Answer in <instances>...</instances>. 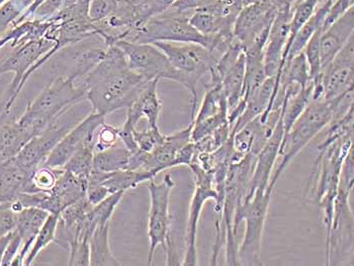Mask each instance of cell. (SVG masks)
Masks as SVG:
<instances>
[{
	"label": "cell",
	"mask_w": 354,
	"mask_h": 266,
	"mask_svg": "<svg viewBox=\"0 0 354 266\" xmlns=\"http://www.w3.org/2000/svg\"><path fill=\"white\" fill-rule=\"evenodd\" d=\"M229 123V108L222 84L212 80L205 84L200 110L192 120V140L196 142L213 134Z\"/></svg>",
	"instance_id": "14"
},
{
	"label": "cell",
	"mask_w": 354,
	"mask_h": 266,
	"mask_svg": "<svg viewBox=\"0 0 354 266\" xmlns=\"http://www.w3.org/2000/svg\"><path fill=\"white\" fill-rule=\"evenodd\" d=\"M172 65L198 84L213 70L218 57L205 46L196 43L156 42Z\"/></svg>",
	"instance_id": "13"
},
{
	"label": "cell",
	"mask_w": 354,
	"mask_h": 266,
	"mask_svg": "<svg viewBox=\"0 0 354 266\" xmlns=\"http://www.w3.org/2000/svg\"><path fill=\"white\" fill-rule=\"evenodd\" d=\"M292 8V3L281 6L270 28L268 40L264 47V66L268 77L277 75L281 68L286 44L290 37Z\"/></svg>",
	"instance_id": "18"
},
{
	"label": "cell",
	"mask_w": 354,
	"mask_h": 266,
	"mask_svg": "<svg viewBox=\"0 0 354 266\" xmlns=\"http://www.w3.org/2000/svg\"><path fill=\"white\" fill-rule=\"evenodd\" d=\"M63 169H53V167L41 165L35 170L30 176L26 193H50L54 189L59 176L62 173Z\"/></svg>",
	"instance_id": "33"
},
{
	"label": "cell",
	"mask_w": 354,
	"mask_h": 266,
	"mask_svg": "<svg viewBox=\"0 0 354 266\" xmlns=\"http://www.w3.org/2000/svg\"><path fill=\"white\" fill-rule=\"evenodd\" d=\"M189 167L194 174L196 187H194V195L189 205L187 235H185V252L181 265L196 266L198 265L196 238H198V223H200L203 209L207 200H214L215 213L218 217L222 211V204L214 183L213 176L205 172L196 163L192 162Z\"/></svg>",
	"instance_id": "11"
},
{
	"label": "cell",
	"mask_w": 354,
	"mask_h": 266,
	"mask_svg": "<svg viewBox=\"0 0 354 266\" xmlns=\"http://www.w3.org/2000/svg\"><path fill=\"white\" fill-rule=\"evenodd\" d=\"M56 45L51 39L44 37L38 40L28 42L14 48V51L0 61V75L12 72L14 79L8 87L3 104L0 106V112L10 113L17 95L27 84L30 69L41 58L46 55L50 59V52Z\"/></svg>",
	"instance_id": "10"
},
{
	"label": "cell",
	"mask_w": 354,
	"mask_h": 266,
	"mask_svg": "<svg viewBox=\"0 0 354 266\" xmlns=\"http://www.w3.org/2000/svg\"><path fill=\"white\" fill-rule=\"evenodd\" d=\"M272 191H255L254 195L244 200L234 216L233 228L237 234L238 227L245 223L243 241L238 248V260L240 265L261 266L262 238L264 226L270 209Z\"/></svg>",
	"instance_id": "8"
},
{
	"label": "cell",
	"mask_w": 354,
	"mask_h": 266,
	"mask_svg": "<svg viewBox=\"0 0 354 266\" xmlns=\"http://www.w3.org/2000/svg\"><path fill=\"white\" fill-rule=\"evenodd\" d=\"M12 204L0 202V238L14 231L17 213L12 209Z\"/></svg>",
	"instance_id": "37"
},
{
	"label": "cell",
	"mask_w": 354,
	"mask_h": 266,
	"mask_svg": "<svg viewBox=\"0 0 354 266\" xmlns=\"http://www.w3.org/2000/svg\"><path fill=\"white\" fill-rule=\"evenodd\" d=\"M174 187L176 182L169 173L164 175L161 182L157 183L154 178L148 182V191L150 195V210L148 217V265H152L155 251L158 246H162L165 252L166 265H176L174 245L170 239L171 217L169 211L170 193Z\"/></svg>",
	"instance_id": "9"
},
{
	"label": "cell",
	"mask_w": 354,
	"mask_h": 266,
	"mask_svg": "<svg viewBox=\"0 0 354 266\" xmlns=\"http://www.w3.org/2000/svg\"><path fill=\"white\" fill-rule=\"evenodd\" d=\"M64 6V0H45L43 3L37 8L32 15V19H48L53 17L57 12H60Z\"/></svg>",
	"instance_id": "39"
},
{
	"label": "cell",
	"mask_w": 354,
	"mask_h": 266,
	"mask_svg": "<svg viewBox=\"0 0 354 266\" xmlns=\"http://www.w3.org/2000/svg\"><path fill=\"white\" fill-rule=\"evenodd\" d=\"M354 0H334L328 10L324 23L322 25V30L329 27L336 19H339L341 15L345 14L349 8H353Z\"/></svg>",
	"instance_id": "38"
},
{
	"label": "cell",
	"mask_w": 354,
	"mask_h": 266,
	"mask_svg": "<svg viewBox=\"0 0 354 266\" xmlns=\"http://www.w3.org/2000/svg\"><path fill=\"white\" fill-rule=\"evenodd\" d=\"M217 1H222V0H203V1L201 2L200 6H202V4L213 3V2Z\"/></svg>",
	"instance_id": "41"
},
{
	"label": "cell",
	"mask_w": 354,
	"mask_h": 266,
	"mask_svg": "<svg viewBox=\"0 0 354 266\" xmlns=\"http://www.w3.org/2000/svg\"><path fill=\"white\" fill-rule=\"evenodd\" d=\"M354 8H349L339 19L329 27L323 30L320 35V56L322 72L339 53L345 44L353 36Z\"/></svg>",
	"instance_id": "22"
},
{
	"label": "cell",
	"mask_w": 354,
	"mask_h": 266,
	"mask_svg": "<svg viewBox=\"0 0 354 266\" xmlns=\"http://www.w3.org/2000/svg\"><path fill=\"white\" fill-rule=\"evenodd\" d=\"M93 145L85 146L69 159L63 169L87 182V178L93 170Z\"/></svg>",
	"instance_id": "31"
},
{
	"label": "cell",
	"mask_w": 354,
	"mask_h": 266,
	"mask_svg": "<svg viewBox=\"0 0 354 266\" xmlns=\"http://www.w3.org/2000/svg\"><path fill=\"white\" fill-rule=\"evenodd\" d=\"M59 216L55 213H50L47 220L39 231L38 235L32 242V247L26 257L24 265L30 266L34 263L35 259L40 255L44 249L48 247L50 244L56 242L57 229H58Z\"/></svg>",
	"instance_id": "30"
},
{
	"label": "cell",
	"mask_w": 354,
	"mask_h": 266,
	"mask_svg": "<svg viewBox=\"0 0 354 266\" xmlns=\"http://www.w3.org/2000/svg\"><path fill=\"white\" fill-rule=\"evenodd\" d=\"M147 80L130 69L124 52L109 46L104 58L80 84L93 112L108 115L132 104Z\"/></svg>",
	"instance_id": "1"
},
{
	"label": "cell",
	"mask_w": 354,
	"mask_h": 266,
	"mask_svg": "<svg viewBox=\"0 0 354 266\" xmlns=\"http://www.w3.org/2000/svg\"><path fill=\"white\" fill-rule=\"evenodd\" d=\"M121 0H91L89 4V19L93 23H100L111 17L119 8Z\"/></svg>",
	"instance_id": "35"
},
{
	"label": "cell",
	"mask_w": 354,
	"mask_h": 266,
	"mask_svg": "<svg viewBox=\"0 0 354 266\" xmlns=\"http://www.w3.org/2000/svg\"><path fill=\"white\" fill-rule=\"evenodd\" d=\"M283 135H285V131H283V120H281V115L272 136L260 150L259 153L257 155L254 169H253L246 200L254 195L255 191H266L268 189L275 161L279 156V148H281Z\"/></svg>",
	"instance_id": "20"
},
{
	"label": "cell",
	"mask_w": 354,
	"mask_h": 266,
	"mask_svg": "<svg viewBox=\"0 0 354 266\" xmlns=\"http://www.w3.org/2000/svg\"><path fill=\"white\" fill-rule=\"evenodd\" d=\"M32 174L15 157L0 162V202H14L26 193Z\"/></svg>",
	"instance_id": "26"
},
{
	"label": "cell",
	"mask_w": 354,
	"mask_h": 266,
	"mask_svg": "<svg viewBox=\"0 0 354 266\" xmlns=\"http://www.w3.org/2000/svg\"><path fill=\"white\" fill-rule=\"evenodd\" d=\"M353 89L333 99H312L288 133L283 135L279 148L281 161L272 172L268 189L273 191L277 180L288 169L297 155L310 143L319 133L322 132L336 117L345 115L353 108Z\"/></svg>",
	"instance_id": "2"
},
{
	"label": "cell",
	"mask_w": 354,
	"mask_h": 266,
	"mask_svg": "<svg viewBox=\"0 0 354 266\" xmlns=\"http://www.w3.org/2000/svg\"><path fill=\"white\" fill-rule=\"evenodd\" d=\"M104 123H106V115L93 111L77 125L70 129L68 132L62 137L43 165L53 167V169H63L78 150L85 146H95L96 132Z\"/></svg>",
	"instance_id": "15"
},
{
	"label": "cell",
	"mask_w": 354,
	"mask_h": 266,
	"mask_svg": "<svg viewBox=\"0 0 354 266\" xmlns=\"http://www.w3.org/2000/svg\"><path fill=\"white\" fill-rule=\"evenodd\" d=\"M87 182L63 169L54 189L50 191V213L60 215L70 205L86 196Z\"/></svg>",
	"instance_id": "25"
},
{
	"label": "cell",
	"mask_w": 354,
	"mask_h": 266,
	"mask_svg": "<svg viewBox=\"0 0 354 266\" xmlns=\"http://www.w3.org/2000/svg\"><path fill=\"white\" fill-rule=\"evenodd\" d=\"M133 137L136 142L138 149L150 153L159 144L162 143L165 136L160 132V129L147 126L144 130L133 129Z\"/></svg>",
	"instance_id": "34"
},
{
	"label": "cell",
	"mask_w": 354,
	"mask_h": 266,
	"mask_svg": "<svg viewBox=\"0 0 354 266\" xmlns=\"http://www.w3.org/2000/svg\"><path fill=\"white\" fill-rule=\"evenodd\" d=\"M295 1H296V0H295Z\"/></svg>",
	"instance_id": "42"
},
{
	"label": "cell",
	"mask_w": 354,
	"mask_h": 266,
	"mask_svg": "<svg viewBox=\"0 0 354 266\" xmlns=\"http://www.w3.org/2000/svg\"><path fill=\"white\" fill-rule=\"evenodd\" d=\"M10 236H12V232L0 238V265H1L2 258H3L4 252H6V246L10 242Z\"/></svg>",
	"instance_id": "40"
},
{
	"label": "cell",
	"mask_w": 354,
	"mask_h": 266,
	"mask_svg": "<svg viewBox=\"0 0 354 266\" xmlns=\"http://www.w3.org/2000/svg\"><path fill=\"white\" fill-rule=\"evenodd\" d=\"M281 8L274 0H266L246 6L238 15L234 25V38L245 48L261 35L270 32L273 19Z\"/></svg>",
	"instance_id": "16"
},
{
	"label": "cell",
	"mask_w": 354,
	"mask_h": 266,
	"mask_svg": "<svg viewBox=\"0 0 354 266\" xmlns=\"http://www.w3.org/2000/svg\"><path fill=\"white\" fill-rule=\"evenodd\" d=\"M192 123L187 128L164 137L150 153H147L143 170L158 174L164 170L174 169L180 165L189 164L196 156V148L192 140Z\"/></svg>",
	"instance_id": "12"
},
{
	"label": "cell",
	"mask_w": 354,
	"mask_h": 266,
	"mask_svg": "<svg viewBox=\"0 0 354 266\" xmlns=\"http://www.w3.org/2000/svg\"><path fill=\"white\" fill-rule=\"evenodd\" d=\"M49 215L48 211L38 208H23L17 211L14 231L21 238L23 247L12 261V266L24 265L32 242Z\"/></svg>",
	"instance_id": "24"
},
{
	"label": "cell",
	"mask_w": 354,
	"mask_h": 266,
	"mask_svg": "<svg viewBox=\"0 0 354 266\" xmlns=\"http://www.w3.org/2000/svg\"><path fill=\"white\" fill-rule=\"evenodd\" d=\"M176 1V0H142L139 3L133 4L127 0L126 15L131 32L141 27L150 17L171 8Z\"/></svg>",
	"instance_id": "28"
},
{
	"label": "cell",
	"mask_w": 354,
	"mask_h": 266,
	"mask_svg": "<svg viewBox=\"0 0 354 266\" xmlns=\"http://www.w3.org/2000/svg\"><path fill=\"white\" fill-rule=\"evenodd\" d=\"M69 130L65 126H59L55 122L38 136L30 139L15 158L23 169L30 174L34 173L35 170L45 163L55 146Z\"/></svg>",
	"instance_id": "19"
},
{
	"label": "cell",
	"mask_w": 354,
	"mask_h": 266,
	"mask_svg": "<svg viewBox=\"0 0 354 266\" xmlns=\"http://www.w3.org/2000/svg\"><path fill=\"white\" fill-rule=\"evenodd\" d=\"M131 152L124 147L121 141L115 145L95 152L93 169L102 172H113L128 169Z\"/></svg>",
	"instance_id": "29"
},
{
	"label": "cell",
	"mask_w": 354,
	"mask_h": 266,
	"mask_svg": "<svg viewBox=\"0 0 354 266\" xmlns=\"http://www.w3.org/2000/svg\"><path fill=\"white\" fill-rule=\"evenodd\" d=\"M109 47V46H108ZM108 47H88L76 56V63L68 76L74 80L84 77L102 61Z\"/></svg>",
	"instance_id": "32"
},
{
	"label": "cell",
	"mask_w": 354,
	"mask_h": 266,
	"mask_svg": "<svg viewBox=\"0 0 354 266\" xmlns=\"http://www.w3.org/2000/svg\"><path fill=\"white\" fill-rule=\"evenodd\" d=\"M323 99H333L353 88L354 35L322 72Z\"/></svg>",
	"instance_id": "17"
},
{
	"label": "cell",
	"mask_w": 354,
	"mask_h": 266,
	"mask_svg": "<svg viewBox=\"0 0 354 266\" xmlns=\"http://www.w3.org/2000/svg\"><path fill=\"white\" fill-rule=\"evenodd\" d=\"M189 12L168 8L165 12L150 17L141 27L129 32L124 40L142 44L196 43L213 52V40L192 27Z\"/></svg>",
	"instance_id": "7"
},
{
	"label": "cell",
	"mask_w": 354,
	"mask_h": 266,
	"mask_svg": "<svg viewBox=\"0 0 354 266\" xmlns=\"http://www.w3.org/2000/svg\"><path fill=\"white\" fill-rule=\"evenodd\" d=\"M109 225H98L89 239V266L121 265L109 245Z\"/></svg>",
	"instance_id": "27"
},
{
	"label": "cell",
	"mask_w": 354,
	"mask_h": 266,
	"mask_svg": "<svg viewBox=\"0 0 354 266\" xmlns=\"http://www.w3.org/2000/svg\"><path fill=\"white\" fill-rule=\"evenodd\" d=\"M159 80H151L140 91L129 108H127L126 125L137 128L142 119L147 121V126L159 128V117L162 111V102L157 93Z\"/></svg>",
	"instance_id": "23"
},
{
	"label": "cell",
	"mask_w": 354,
	"mask_h": 266,
	"mask_svg": "<svg viewBox=\"0 0 354 266\" xmlns=\"http://www.w3.org/2000/svg\"><path fill=\"white\" fill-rule=\"evenodd\" d=\"M353 180L354 159L353 149H351L341 170L331 228L326 235L327 265H339L353 253V215L349 205Z\"/></svg>",
	"instance_id": "5"
},
{
	"label": "cell",
	"mask_w": 354,
	"mask_h": 266,
	"mask_svg": "<svg viewBox=\"0 0 354 266\" xmlns=\"http://www.w3.org/2000/svg\"><path fill=\"white\" fill-rule=\"evenodd\" d=\"M156 174L144 170H118L113 172H102L93 169L87 180V187H95L102 196L108 198L113 193L136 189L138 185L149 182L156 178Z\"/></svg>",
	"instance_id": "21"
},
{
	"label": "cell",
	"mask_w": 354,
	"mask_h": 266,
	"mask_svg": "<svg viewBox=\"0 0 354 266\" xmlns=\"http://www.w3.org/2000/svg\"><path fill=\"white\" fill-rule=\"evenodd\" d=\"M113 45L124 52L129 67L141 75L147 82L168 79L183 85L191 95L192 120L196 115L198 93L196 84L189 76L181 73L170 63L165 54L154 44L130 42L127 40L115 41Z\"/></svg>",
	"instance_id": "6"
},
{
	"label": "cell",
	"mask_w": 354,
	"mask_h": 266,
	"mask_svg": "<svg viewBox=\"0 0 354 266\" xmlns=\"http://www.w3.org/2000/svg\"><path fill=\"white\" fill-rule=\"evenodd\" d=\"M120 141V129L115 126L102 124L95 135V152L108 149Z\"/></svg>",
	"instance_id": "36"
},
{
	"label": "cell",
	"mask_w": 354,
	"mask_h": 266,
	"mask_svg": "<svg viewBox=\"0 0 354 266\" xmlns=\"http://www.w3.org/2000/svg\"><path fill=\"white\" fill-rule=\"evenodd\" d=\"M82 100H85V89L76 84L73 78H55L38 97L28 102L17 124L32 139Z\"/></svg>",
	"instance_id": "3"
},
{
	"label": "cell",
	"mask_w": 354,
	"mask_h": 266,
	"mask_svg": "<svg viewBox=\"0 0 354 266\" xmlns=\"http://www.w3.org/2000/svg\"><path fill=\"white\" fill-rule=\"evenodd\" d=\"M353 149V134L345 135L326 145L319 146L310 182L314 183L311 198L324 211L326 235L331 228L334 202L339 187L341 170L351 150Z\"/></svg>",
	"instance_id": "4"
}]
</instances>
